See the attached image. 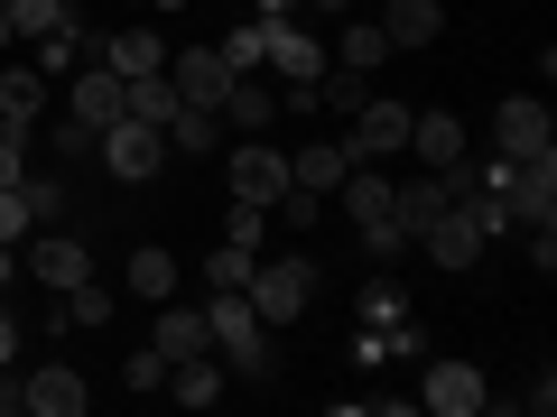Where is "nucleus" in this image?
Here are the masks:
<instances>
[{
	"label": "nucleus",
	"instance_id": "obj_37",
	"mask_svg": "<svg viewBox=\"0 0 557 417\" xmlns=\"http://www.w3.org/2000/svg\"><path fill=\"white\" fill-rule=\"evenodd\" d=\"M10 362H20V325L0 316V371H10Z\"/></svg>",
	"mask_w": 557,
	"mask_h": 417
},
{
	"label": "nucleus",
	"instance_id": "obj_29",
	"mask_svg": "<svg viewBox=\"0 0 557 417\" xmlns=\"http://www.w3.org/2000/svg\"><path fill=\"white\" fill-rule=\"evenodd\" d=\"M251 260H260V241H233V232H223L214 251H205V278H214V288H242V278H251Z\"/></svg>",
	"mask_w": 557,
	"mask_h": 417
},
{
	"label": "nucleus",
	"instance_id": "obj_33",
	"mask_svg": "<svg viewBox=\"0 0 557 417\" xmlns=\"http://www.w3.org/2000/svg\"><path fill=\"white\" fill-rule=\"evenodd\" d=\"M20 195H28V223H57L65 214V186L57 177H20Z\"/></svg>",
	"mask_w": 557,
	"mask_h": 417
},
{
	"label": "nucleus",
	"instance_id": "obj_12",
	"mask_svg": "<svg viewBox=\"0 0 557 417\" xmlns=\"http://www.w3.org/2000/svg\"><path fill=\"white\" fill-rule=\"evenodd\" d=\"M493 149H502V159H539V149H557L548 102H539V93H511V102L493 112Z\"/></svg>",
	"mask_w": 557,
	"mask_h": 417
},
{
	"label": "nucleus",
	"instance_id": "obj_35",
	"mask_svg": "<svg viewBox=\"0 0 557 417\" xmlns=\"http://www.w3.org/2000/svg\"><path fill=\"white\" fill-rule=\"evenodd\" d=\"M28 177V130H0V186Z\"/></svg>",
	"mask_w": 557,
	"mask_h": 417
},
{
	"label": "nucleus",
	"instance_id": "obj_25",
	"mask_svg": "<svg viewBox=\"0 0 557 417\" xmlns=\"http://www.w3.org/2000/svg\"><path fill=\"white\" fill-rule=\"evenodd\" d=\"M381 56H391V38H381V20H344V38H335V65H344V75H372Z\"/></svg>",
	"mask_w": 557,
	"mask_h": 417
},
{
	"label": "nucleus",
	"instance_id": "obj_38",
	"mask_svg": "<svg viewBox=\"0 0 557 417\" xmlns=\"http://www.w3.org/2000/svg\"><path fill=\"white\" fill-rule=\"evenodd\" d=\"M10 47H20V20H10V0H0V56H10Z\"/></svg>",
	"mask_w": 557,
	"mask_h": 417
},
{
	"label": "nucleus",
	"instance_id": "obj_27",
	"mask_svg": "<svg viewBox=\"0 0 557 417\" xmlns=\"http://www.w3.org/2000/svg\"><path fill=\"white\" fill-rule=\"evenodd\" d=\"M131 121H149V130L177 121V84H168V65H159V75H131Z\"/></svg>",
	"mask_w": 557,
	"mask_h": 417
},
{
	"label": "nucleus",
	"instance_id": "obj_6",
	"mask_svg": "<svg viewBox=\"0 0 557 417\" xmlns=\"http://www.w3.org/2000/svg\"><path fill=\"white\" fill-rule=\"evenodd\" d=\"M223 167H233V204H260V214H270V204L288 195V149H270V130L233 139V149H223Z\"/></svg>",
	"mask_w": 557,
	"mask_h": 417
},
{
	"label": "nucleus",
	"instance_id": "obj_10",
	"mask_svg": "<svg viewBox=\"0 0 557 417\" xmlns=\"http://www.w3.org/2000/svg\"><path fill=\"white\" fill-rule=\"evenodd\" d=\"M20 408L28 417H84L94 408V380H84L75 362H38V371L20 380Z\"/></svg>",
	"mask_w": 557,
	"mask_h": 417
},
{
	"label": "nucleus",
	"instance_id": "obj_24",
	"mask_svg": "<svg viewBox=\"0 0 557 417\" xmlns=\"http://www.w3.org/2000/svg\"><path fill=\"white\" fill-rule=\"evenodd\" d=\"M159 353H168V362L214 353V343H205V306H177V298H168V316H159Z\"/></svg>",
	"mask_w": 557,
	"mask_h": 417
},
{
	"label": "nucleus",
	"instance_id": "obj_30",
	"mask_svg": "<svg viewBox=\"0 0 557 417\" xmlns=\"http://www.w3.org/2000/svg\"><path fill=\"white\" fill-rule=\"evenodd\" d=\"M75 65H84V38H75V28H47V38H38V75H47V84H65Z\"/></svg>",
	"mask_w": 557,
	"mask_h": 417
},
{
	"label": "nucleus",
	"instance_id": "obj_17",
	"mask_svg": "<svg viewBox=\"0 0 557 417\" xmlns=\"http://www.w3.org/2000/svg\"><path fill=\"white\" fill-rule=\"evenodd\" d=\"M344 177H354V149L344 139H307L298 159H288V186H307V195H335Z\"/></svg>",
	"mask_w": 557,
	"mask_h": 417
},
{
	"label": "nucleus",
	"instance_id": "obj_15",
	"mask_svg": "<svg viewBox=\"0 0 557 417\" xmlns=\"http://www.w3.org/2000/svg\"><path fill=\"white\" fill-rule=\"evenodd\" d=\"M270 121H278V84L270 75H233V93H223V130L251 139V130H270Z\"/></svg>",
	"mask_w": 557,
	"mask_h": 417
},
{
	"label": "nucleus",
	"instance_id": "obj_14",
	"mask_svg": "<svg viewBox=\"0 0 557 417\" xmlns=\"http://www.w3.org/2000/svg\"><path fill=\"white\" fill-rule=\"evenodd\" d=\"M168 84H177V102H196V112H223V93H233V65H223L214 47H186V56L168 65Z\"/></svg>",
	"mask_w": 557,
	"mask_h": 417
},
{
	"label": "nucleus",
	"instance_id": "obj_3",
	"mask_svg": "<svg viewBox=\"0 0 557 417\" xmlns=\"http://www.w3.org/2000/svg\"><path fill=\"white\" fill-rule=\"evenodd\" d=\"M335 204H344V223L362 232V251H372V260H399V251H409V232H399V204H391V177H381V167L354 159V177L335 186Z\"/></svg>",
	"mask_w": 557,
	"mask_h": 417
},
{
	"label": "nucleus",
	"instance_id": "obj_34",
	"mask_svg": "<svg viewBox=\"0 0 557 417\" xmlns=\"http://www.w3.org/2000/svg\"><path fill=\"white\" fill-rule=\"evenodd\" d=\"M121 380H131V390H168V353H159V343L131 353V371H121Z\"/></svg>",
	"mask_w": 557,
	"mask_h": 417
},
{
	"label": "nucleus",
	"instance_id": "obj_7",
	"mask_svg": "<svg viewBox=\"0 0 557 417\" xmlns=\"http://www.w3.org/2000/svg\"><path fill=\"white\" fill-rule=\"evenodd\" d=\"M94 149H102V167H112L121 186H149L168 167V130H149V121H131V112H121L112 130H94Z\"/></svg>",
	"mask_w": 557,
	"mask_h": 417
},
{
	"label": "nucleus",
	"instance_id": "obj_20",
	"mask_svg": "<svg viewBox=\"0 0 557 417\" xmlns=\"http://www.w3.org/2000/svg\"><path fill=\"white\" fill-rule=\"evenodd\" d=\"M102 65H112V75L121 84H131V75H159V65H168V47H159V28H112V38H102Z\"/></svg>",
	"mask_w": 557,
	"mask_h": 417
},
{
	"label": "nucleus",
	"instance_id": "obj_9",
	"mask_svg": "<svg viewBox=\"0 0 557 417\" xmlns=\"http://www.w3.org/2000/svg\"><path fill=\"white\" fill-rule=\"evenodd\" d=\"M28 278H38L47 298L84 288V278H94V241H84V232H38V241H28Z\"/></svg>",
	"mask_w": 557,
	"mask_h": 417
},
{
	"label": "nucleus",
	"instance_id": "obj_11",
	"mask_svg": "<svg viewBox=\"0 0 557 417\" xmlns=\"http://www.w3.org/2000/svg\"><path fill=\"white\" fill-rule=\"evenodd\" d=\"M502 204H511V223H557V149H539V159H511V177H502Z\"/></svg>",
	"mask_w": 557,
	"mask_h": 417
},
{
	"label": "nucleus",
	"instance_id": "obj_19",
	"mask_svg": "<svg viewBox=\"0 0 557 417\" xmlns=\"http://www.w3.org/2000/svg\"><path fill=\"white\" fill-rule=\"evenodd\" d=\"M121 278H131V298H139V306H168V298H177V251H168V241H139Z\"/></svg>",
	"mask_w": 557,
	"mask_h": 417
},
{
	"label": "nucleus",
	"instance_id": "obj_8",
	"mask_svg": "<svg viewBox=\"0 0 557 417\" xmlns=\"http://www.w3.org/2000/svg\"><path fill=\"white\" fill-rule=\"evenodd\" d=\"M131 112V84L112 75V65H75V75H65V121H84V130H112V121Z\"/></svg>",
	"mask_w": 557,
	"mask_h": 417
},
{
	"label": "nucleus",
	"instance_id": "obj_13",
	"mask_svg": "<svg viewBox=\"0 0 557 417\" xmlns=\"http://www.w3.org/2000/svg\"><path fill=\"white\" fill-rule=\"evenodd\" d=\"M409 159L437 167V177H456L465 167V121L456 112H409Z\"/></svg>",
	"mask_w": 557,
	"mask_h": 417
},
{
	"label": "nucleus",
	"instance_id": "obj_1",
	"mask_svg": "<svg viewBox=\"0 0 557 417\" xmlns=\"http://www.w3.org/2000/svg\"><path fill=\"white\" fill-rule=\"evenodd\" d=\"M205 343H214L223 371L270 380V325L251 316V298H242V288H214V298H205Z\"/></svg>",
	"mask_w": 557,
	"mask_h": 417
},
{
	"label": "nucleus",
	"instance_id": "obj_40",
	"mask_svg": "<svg viewBox=\"0 0 557 417\" xmlns=\"http://www.w3.org/2000/svg\"><path fill=\"white\" fill-rule=\"evenodd\" d=\"M307 10H325V20H344V10H354V0H307Z\"/></svg>",
	"mask_w": 557,
	"mask_h": 417
},
{
	"label": "nucleus",
	"instance_id": "obj_18",
	"mask_svg": "<svg viewBox=\"0 0 557 417\" xmlns=\"http://www.w3.org/2000/svg\"><path fill=\"white\" fill-rule=\"evenodd\" d=\"M223 390H233V371H223L214 353H186V362H168V399H177V408H214Z\"/></svg>",
	"mask_w": 557,
	"mask_h": 417
},
{
	"label": "nucleus",
	"instance_id": "obj_28",
	"mask_svg": "<svg viewBox=\"0 0 557 417\" xmlns=\"http://www.w3.org/2000/svg\"><path fill=\"white\" fill-rule=\"evenodd\" d=\"M214 56H223V65H233V75H260V56H270V10H260V20H242V28H233V38H223V47H214Z\"/></svg>",
	"mask_w": 557,
	"mask_h": 417
},
{
	"label": "nucleus",
	"instance_id": "obj_32",
	"mask_svg": "<svg viewBox=\"0 0 557 417\" xmlns=\"http://www.w3.org/2000/svg\"><path fill=\"white\" fill-rule=\"evenodd\" d=\"M409 316V298H399L391 278H372V288H362V325H399Z\"/></svg>",
	"mask_w": 557,
	"mask_h": 417
},
{
	"label": "nucleus",
	"instance_id": "obj_16",
	"mask_svg": "<svg viewBox=\"0 0 557 417\" xmlns=\"http://www.w3.org/2000/svg\"><path fill=\"white\" fill-rule=\"evenodd\" d=\"M47 93H57V84H47L38 65H20V56H10V65H0V130H28V121L47 112Z\"/></svg>",
	"mask_w": 557,
	"mask_h": 417
},
{
	"label": "nucleus",
	"instance_id": "obj_5",
	"mask_svg": "<svg viewBox=\"0 0 557 417\" xmlns=\"http://www.w3.org/2000/svg\"><path fill=\"white\" fill-rule=\"evenodd\" d=\"M344 149H354L362 167H391V159H409V102H391V93H362V102H354V130H344Z\"/></svg>",
	"mask_w": 557,
	"mask_h": 417
},
{
	"label": "nucleus",
	"instance_id": "obj_4",
	"mask_svg": "<svg viewBox=\"0 0 557 417\" xmlns=\"http://www.w3.org/2000/svg\"><path fill=\"white\" fill-rule=\"evenodd\" d=\"M418 408L428 417H474V408H493V380L456 353H428L418 362Z\"/></svg>",
	"mask_w": 557,
	"mask_h": 417
},
{
	"label": "nucleus",
	"instance_id": "obj_23",
	"mask_svg": "<svg viewBox=\"0 0 557 417\" xmlns=\"http://www.w3.org/2000/svg\"><path fill=\"white\" fill-rule=\"evenodd\" d=\"M437 28H446V10H437V0H391L381 38H391V47H437Z\"/></svg>",
	"mask_w": 557,
	"mask_h": 417
},
{
	"label": "nucleus",
	"instance_id": "obj_22",
	"mask_svg": "<svg viewBox=\"0 0 557 417\" xmlns=\"http://www.w3.org/2000/svg\"><path fill=\"white\" fill-rule=\"evenodd\" d=\"M418 241H428V260H437V269H474V260H483V232H474V223L456 214V204H446V214L428 223Z\"/></svg>",
	"mask_w": 557,
	"mask_h": 417
},
{
	"label": "nucleus",
	"instance_id": "obj_26",
	"mask_svg": "<svg viewBox=\"0 0 557 417\" xmlns=\"http://www.w3.org/2000/svg\"><path fill=\"white\" fill-rule=\"evenodd\" d=\"M168 149H186V159L223 149V112H196V102H177V121H168Z\"/></svg>",
	"mask_w": 557,
	"mask_h": 417
},
{
	"label": "nucleus",
	"instance_id": "obj_21",
	"mask_svg": "<svg viewBox=\"0 0 557 417\" xmlns=\"http://www.w3.org/2000/svg\"><path fill=\"white\" fill-rule=\"evenodd\" d=\"M391 204H399V232L418 241V232H428V223L446 214V204H456V186H446L437 167H428V177H409V186H391Z\"/></svg>",
	"mask_w": 557,
	"mask_h": 417
},
{
	"label": "nucleus",
	"instance_id": "obj_31",
	"mask_svg": "<svg viewBox=\"0 0 557 417\" xmlns=\"http://www.w3.org/2000/svg\"><path fill=\"white\" fill-rule=\"evenodd\" d=\"M10 20H20V38H47V28H75V10L65 0H10Z\"/></svg>",
	"mask_w": 557,
	"mask_h": 417
},
{
	"label": "nucleus",
	"instance_id": "obj_2",
	"mask_svg": "<svg viewBox=\"0 0 557 417\" xmlns=\"http://www.w3.org/2000/svg\"><path fill=\"white\" fill-rule=\"evenodd\" d=\"M242 298H251V316L270 325V334H288V325L317 306V269H307L298 251H260L251 278H242Z\"/></svg>",
	"mask_w": 557,
	"mask_h": 417
},
{
	"label": "nucleus",
	"instance_id": "obj_39",
	"mask_svg": "<svg viewBox=\"0 0 557 417\" xmlns=\"http://www.w3.org/2000/svg\"><path fill=\"white\" fill-rule=\"evenodd\" d=\"M10 408H20V380H10V371H0V417H10Z\"/></svg>",
	"mask_w": 557,
	"mask_h": 417
},
{
	"label": "nucleus",
	"instance_id": "obj_36",
	"mask_svg": "<svg viewBox=\"0 0 557 417\" xmlns=\"http://www.w3.org/2000/svg\"><path fill=\"white\" fill-rule=\"evenodd\" d=\"M0 241H28V195L20 186H0Z\"/></svg>",
	"mask_w": 557,
	"mask_h": 417
},
{
	"label": "nucleus",
	"instance_id": "obj_41",
	"mask_svg": "<svg viewBox=\"0 0 557 417\" xmlns=\"http://www.w3.org/2000/svg\"><path fill=\"white\" fill-rule=\"evenodd\" d=\"M131 10H149V0H131Z\"/></svg>",
	"mask_w": 557,
	"mask_h": 417
}]
</instances>
